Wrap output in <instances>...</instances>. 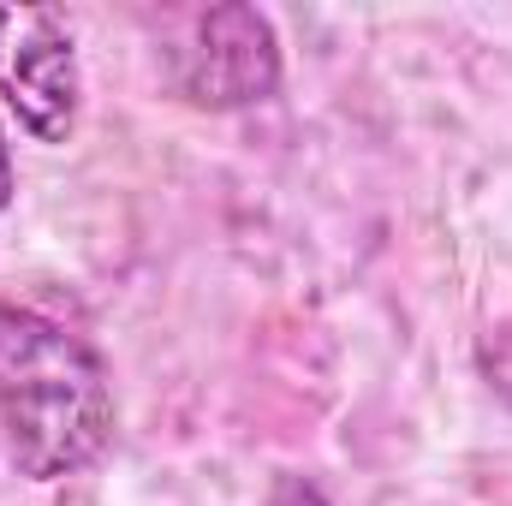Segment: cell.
Listing matches in <instances>:
<instances>
[{"mask_svg": "<svg viewBox=\"0 0 512 506\" xmlns=\"http://www.w3.org/2000/svg\"><path fill=\"white\" fill-rule=\"evenodd\" d=\"M120 429L108 364L54 316L0 304V435L30 483L90 471Z\"/></svg>", "mask_w": 512, "mask_h": 506, "instance_id": "6da1fadb", "label": "cell"}, {"mask_svg": "<svg viewBox=\"0 0 512 506\" xmlns=\"http://www.w3.org/2000/svg\"><path fill=\"white\" fill-rule=\"evenodd\" d=\"M167 78L191 108L209 114L268 102L280 84V36L256 6H203L179 24V42L167 48Z\"/></svg>", "mask_w": 512, "mask_h": 506, "instance_id": "7a4b0ae2", "label": "cell"}, {"mask_svg": "<svg viewBox=\"0 0 512 506\" xmlns=\"http://www.w3.org/2000/svg\"><path fill=\"white\" fill-rule=\"evenodd\" d=\"M0 102L36 143L72 137L84 72H78L72 24L54 6H0Z\"/></svg>", "mask_w": 512, "mask_h": 506, "instance_id": "3957f363", "label": "cell"}, {"mask_svg": "<svg viewBox=\"0 0 512 506\" xmlns=\"http://www.w3.org/2000/svg\"><path fill=\"white\" fill-rule=\"evenodd\" d=\"M262 506H328V495L310 483V477H280L274 489H268V501Z\"/></svg>", "mask_w": 512, "mask_h": 506, "instance_id": "277c9868", "label": "cell"}, {"mask_svg": "<svg viewBox=\"0 0 512 506\" xmlns=\"http://www.w3.org/2000/svg\"><path fill=\"white\" fill-rule=\"evenodd\" d=\"M12 203V149H6V131H0V209Z\"/></svg>", "mask_w": 512, "mask_h": 506, "instance_id": "5b68a950", "label": "cell"}]
</instances>
